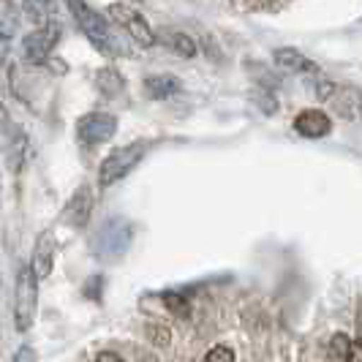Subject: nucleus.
Wrapping results in <instances>:
<instances>
[{
	"mask_svg": "<svg viewBox=\"0 0 362 362\" xmlns=\"http://www.w3.org/2000/svg\"><path fill=\"white\" fill-rule=\"evenodd\" d=\"M66 3H69V11H71V17L76 19L79 30L88 36V41H90L93 47L104 54V57H123V54H128L126 41L112 30L109 19L101 17L90 3H85V0H66Z\"/></svg>",
	"mask_w": 362,
	"mask_h": 362,
	"instance_id": "1",
	"label": "nucleus"
},
{
	"mask_svg": "<svg viewBox=\"0 0 362 362\" xmlns=\"http://www.w3.org/2000/svg\"><path fill=\"white\" fill-rule=\"evenodd\" d=\"M131 223L126 218L112 216L107 218L90 237V254L98 259V262H120L126 256L128 245H131Z\"/></svg>",
	"mask_w": 362,
	"mask_h": 362,
	"instance_id": "2",
	"label": "nucleus"
},
{
	"mask_svg": "<svg viewBox=\"0 0 362 362\" xmlns=\"http://www.w3.org/2000/svg\"><path fill=\"white\" fill-rule=\"evenodd\" d=\"M38 313V281L28 264L17 270V284H14V327L17 332H28L36 325Z\"/></svg>",
	"mask_w": 362,
	"mask_h": 362,
	"instance_id": "3",
	"label": "nucleus"
},
{
	"mask_svg": "<svg viewBox=\"0 0 362 362\" xmlns=\"http://www.w3.org/2000/svg\"><path fill=\"white\" fill-rule=\"evenodd\" d=\"M147 147H150V142L136 139V142H131V145H123V147H117V150H112L107 158L101 161L98 185H101V188H109V185H115L117 180H123L128 172H134V166L145 158Z\"/></svg>",
	"mask_w": 362,
	"mask_h": 362,
	"instance_id": "4",
	"label": "nucleus"
},
{
	"mask_svg": "<svg viewBox=\"0 0 362 362\" xmlns=\"http://www.w3.org/2000/svg\"><path fill=\"white\" fill-rule=\"evenodd\" d=\"M117 134V117L109 112H88L76 120V139L82 145H107Z\"/></svg>",
	"mask_w": 362,
	"mask_h": 362,
	"instance_id": "5",
	"label": "nucleus"
},
{
	"mask_svg": "<svg viewBox=\"0 0 362 362\" xmlns=\"http://www.w3.org/2000/svg\"><path fill=\"white\" fill-rule=\"evenodd\" d=\"M107 17L112 19L117 28H123L139 47H153V44H156V33L150 30L147 19L142 17L134 6H128V3H112L107 8Z\"/></svg>",
	"mask_w": 362,
	"mask_h": 362,
	"instance_id": "6",
	"label": "nucleus"
},
{
	"mask_svg": "<svg viewBox=\"0 0 362 362\" xmlns=\"http://www.w3.org/2000/svg\"><path fill=\"white\" fill-rule=\"evenodd\" d=\"M57 41H60V25L54 19H49L47 25H41L33 33L25 36V41H22V54H25L28 63L44 66L49 60L52 49L57 47Z\"/></svg>",
	"mask_w": 362,
	"mask_h": 362,
	"instance_id": "7",
	"label": "nucleus"
},
{
	"mask_svg": "<svg viewBox=\"0 0 362 362\" xmlns=\"http://www.w3.org/2000/svg\"><path fill=\"white\" fill-rule=\"evenodd\" d=\"M93 188L90 185H79L71 194V199L66 202L63 213H60V223H66L69 229H85V223L93 216Z\"/></svg>",
	"mask_w": 362,
	"mask_h": 362,
	"instance_id": "8",
	"label": "nucleus"
},
{
	"mask_svg": "<svg viewBox=\"0 0 362 362\" xmlns=\"http://www.w3.org/2000/svg\"><path fill=\"white\" fill-rule=\"evenodd\" d=\"M294 131L305 139H322V136H329L332 131V117L325 109H303L294 117Z\"/></svg>",
	"mask_w": 362,
	"mask_h": 362,
	"instance_id": "9",
	"label": "nucleus"
},
{
	"mask_svg": "<svg viewBox=\"0 0 362 362\" xmlns=\"http://www.w3.org/2000/svg\"><path fill=\"white\" fill-rule=\"evenodd\" d=\"M52 264H54V232L52 229H44L38 235L36 245H33V256H30V264L28 267L36 275V281H44V278H49Z\"/></svg>",
	"mask_w": 362,
	"mask_h": 362,
	"instance_id": "10",
	"label": "nucleus"
},
{
	"mask_svg": "<svg viewBox=\"0 0 362 362\" xmlns=\"http://www.w3.org/2000/svg\"><path fill=\"white\" fill-rule=\"evenodd\" d=\"M272 60H275V66L278 69H284V71H291V74H319V66L305 57L303 52H297V49H291V47H281V49H275L272 52Z\"/></svg>",
	"mask_w": 362,
	"mask_h": 362,
	"instance_id": "11",
	"label": "nucleus"
},
{
	"mask_svg": "<svg viewBox=\"0 0 362 362\" xmlns=\"http://www.w3.org/2000/svg\"><path fill=\"white\" fill-rule=\"evenodd\" d=\"M182 82L172 74H153L145 79V95L153 101H163V98H172L175 93H180Z\"/></svg>",
	"mask_w": 362,
	"mask_h": 362,
	"instance_id": "12",
	"label": "nucleus"
},
{
	"mask_svg": "<svg viewBox=\"0 0 362 362\" xmlns=\"http://www.w3.org/2000/svg\"><path fill=\"white\" fill-rule=\"evenodd\" d=\"M25 153H28V136L22 128H8V139H6V161L11 172H19L25 163Z\"/></svg>",
	"mask_w": 362,
	"mask_h": 362,
	"instance_id": "13",
	"label": "nucleus"
},
{
	"mask_svg": "<svg viewBox=\"0 0 362 362\" xmlns=\"http://www.w3.org/2000/svg\"><path fill=\"white\" fill-rule=\"evenodd\" d=\"M95 88H98L101 95L115 98V95H120V93L126 90V79L115 71L112 66H107V69H98L95 71Z\"/></svg>",
	"mask_w": 362,
	"mask_h": 362,
	"instance_id": "14",
	"label": "nucleus"
},
{
	"mask_svg": "<svg viewBox=\"0 0 362 362\" xmlns=\"http://www.w3.org/2000/svg\"><path fill=\"white\" fill-rule=\"evenodd\" d=\"M19 30V6L17 0H0V36L11 38Z\"/></svg>",
	"mask_w": 362,
	"mask_h": 362,
	"instance_id": "15",
	"label": "nucleus"
},
{
	"mask_svg": "<svg viewBox=\"0 0 362 362\" xmlns=\"http://www.w3.org/2000/svg\"><path fill=\"white\" fill-rule=\"evenodd\" d=\"M52 8H54V0H22V14H25V19L36 22L38 28L52 19Z\"/></svg>",
	"mask_w": 362,
	"mask_h": 362,
	"instance_id": "16",
	"label": "nucleus"
},
{
	"mask_svg": "<svg viewBox=\"0 0 362 362\" xmlns=\"http://www.w3.org/2000/svg\"><path fill=\"white\" fill-rule=\"evenodd\" d=\"M329 362H351V338L346 332H335L329 338Z\"/></svg>",
	"mask_w": 362,
	"mask_h": 362,
	"instance_id": "17",
	"label": "nucleus"
},
{
	"mask_svg": "<svg viewBox=\"0 0 362 362\" xmlns=\"http://www.w3.org/2000/svg\"><path fill=\"white\" fill-rule=\"evenodd\" d=\"M166 47H169L172 52H177L180 57H194V54H197V41L191 36H185V33H172V36H166Z\"/></svg>",
	"mask_w": 362,
	"mask_h": 362,
	"instance_id": "18",
	"label": "nucleus"
},
{
	"mask_svg": "<svg viewBox=\"0 0 362 362\" xmlns=\"http://www.w3.org/2000/svg\"><path fill=\"white\" fill-rule=\"evenodd\" d=\"M204 362H237V357L229 346H213V349L207 351Z\"/></svg>",
	"mask_w": 362,
	"mask_h": 362,
	"instance_id": "19",
	"label": "nucleus"
},
{
	"mask_svg": "<svg viewBox=\"0 0 362 362\" xmlns=\"http://www.w3.org/2000/svg\"><path fill=\"white\" fill-rule=\"evenodd\" d=\"M163 300H166V308L175 310L177 316H185V313H188V303L182 300L180 294H163Z\"/></svg>",
	"mask_w": 362,
	"mask_h": 362,
	"instance_id": "20",
	"label": "nucleus"
},
{
	"mask_svg": "<svg viewBox=\"0 0 362 362\" xmlns=\"http://www.w3.org/2000/svg\"><path fill=\"white\" fill-rule=\"evenodd\" d=\"M11 362H38V354L33 346H19L17 351H14V357Z\"/></svg>",
	"mask_w": 362,
	"mask_h": 362,
	"instance_id": "21",
	"label": "nucleus"
},
{
	"mask_svg": "<svg viewBox=\"0 0 362 362\" xmlns=\"http://www.w3.org/2000/svg\"><path fill=\"white\" fill-rule=\"evenodd\" d=\"M335 93H338V85H335V82H327V79H322V82H319V88H316V98H319V101H329Z\"/></svg>",
	"mask_w": 362,
	"mask_h": 362,
	"instance_id": "22",
	"label": "nucleus"
},
{
	"mask_svg": "<svg viewBox=\"0 0 362 362\" xmlns=\"http://www.w3.org/2000/svg\"><path fill=\"white\" fill-rule=\"evenodd\" d=\"M8 128H11V120H8V112H6L3 101H0V136H6V134H8Z\"/></svg>",
	"mask_w": 362,
	"mask_h": 362,
	"instance_id": "23",
	"label": "nucleus"
},
{
	"mask_svg": "<svg viewBox=\"0 0 362 362\" xmlns=\"http://www.w3.org/2000/svg\"><path fill=\"white\" fill-rule=\"evenodd\" d=\"M101 284H104V281H101L98 275H95V278H90V286L85 289V294H88V297H93V300H101V294H98V286H101Z\"/></svg>",
	"mask_w": 362,
	"mask_h": 362,
	"instance_id": "24",
	"label": "nucleus"
},
{
	"mask_svg": "<svg viewBox=\"0 0 362 362\" xmlns=\"http://www.w3.org/2000/svg\"><path fill=\"white\" fill-rule=\"evenodd\" d=\"M95 362H123V357L115 354V351H101V354L95 357Z\"/></svg>",
	"mask_w": 362,
	"mask_h": 362,
	"instance_id": "25",
	"label": "nucleus"
},
{
	"mask_svg": "<svg viewBox=\"0 0 362 362\" xmlns=\"http://www.w3.org/2000/svg\"><path fill=\"white\" fill-rule=\"evenodd\" d=\"M8 52H11V47H8V38L0 36V66L8 60Z\"/></svg>",
	"mask_w": 362,
	"mask_h": 362,
	"instance_id": "26",
	"label": "nucleus"
},
{
	"mask_svg": "<svg viewBox=\"0 0 362 362\" xmlns=\"http://www.w3.org/2000/svg\"><path fill=\"white\" fill-rule=\"evenodd\" d=\"M139 362H158V360H156V357H150V360H147L145 351H139Z\"/></svg>",
	"mask_w": 362,
	"mask_h": 362,
	"instance_id": "27",
	"label": "nucleus"
}]
</instances>
